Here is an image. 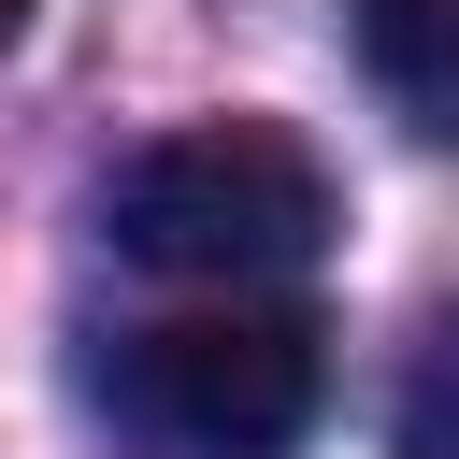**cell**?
Instances as JSON below:
<instances>
[{
	"label": "cell",
	"instance_id": "cell-2",
	"mask_svg": "<svg viewBox=\"0 0 459 459\" xmlns=\"http://www.w3.org/2000/svg\"><path fill=\"white\" fill-rule=\"evenodd\" d=\"M100 387H115V416H129L158 459H287V445L316 430V402H330V344H316L301 301L215 287L201 316L143 330Z\"/></svg>",
	"mask_w": 459,
	"mask_h": 459
},
{
	"label": "cell",
	"instance_id": "cell-1",
	"mask_svg": "<svg viewBox=\"0 0 459 459\" xmlns=\"http://www.w3.org/2000/svg\"><path fill=\"white\" fill-rule=\"evenodd\" d=\"M344 230V186L301 129L273 115H215V129H172L115 172V258L172 273V287H273L301 273L316 244Z\"/></svg>",
	"mask_w": 459,
	"mask_h": 459
},
{
	"label": "cell",
	"instance_id": "cell-4",
	"mask_svg": "<svg viewBox=\"0 0 459 459\" xmlns=\"http://www.w3.org/2000/svg\"><path fill=\"white\" fill-rule=\"evenodd\" d=\"M387 459H459V301L416 330V359L387 387Z\"/></svg>",
	"mask_w": 459,
	"mask_h": 459
},
{
	"label": "cell",
	"instance_id": "cell-3",
	"mask_svg": "<svg viewBox=\"0 0 459 459\" xmlns=\"http://www.w3.org/2000/svg\"><path fill=\"white\" fill-rule=\"evenodd\" d=\"M344 29H359V57H373V86L459 115V0H344Z\"/></svg>",
	"mask_w": 459,
	"mask_h": 459
},
{
	"label": "cell",
	"instance_id": "cell-5",
	"mask_svg": "<svg viewBox=\"0 0 459 459\" xmlns=\"http://www.w3.org/2000/svg\"><path fill=\"white\" fill-rule=\"evenodd\" d=\"M14 29H29V0H0V43H14Z\"/></svg>",
	"mask_w": 459,
	"mask_h": 459
}]
</instances>
